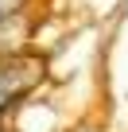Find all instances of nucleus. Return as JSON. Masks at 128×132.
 Listing matches in <instances>:
<instances>
[{"label": "nucleus", "instance_id": "obj_3", "mask_svg": "<svg viewBox=\"0 0 128 132\" xmlns=\"http://www.w3.org/2000/svg\"><path fill=\"white\" fill-rule=\"evenodd\" d=\"M0 132H4V128H0Z\"/></svg>", "mask_w": 128, "mask_h": 132}, {"label": "nucleus", "instance_id": "obj_1", "mask_svg": "<svg viewBox=\"0 0 128 132\" xmlns=\"http://www.w3.org/2000/svg\"><path fill=\"white\" fill-rule=\"evenodd\" d=\"M39 78H43V62H35V58H4L0 62V113L12 101H20Z\"/></svg>", "mask_w": 128, "mask_h": 132}, {"label": "nucleus", "instance_id": "obj_2", "mask_svg": "<svg viewBox=\"0 0 128 132\" xmlns=\"http://www.w3.org/2000/svg\"><path fill=\"white\" fill-rule=\"evenodd\" d=\"M23 8V0H0V20H8V16H16Z\"/></svg>", "mask_w": 128, "mask_h": 132}]
</instances>
